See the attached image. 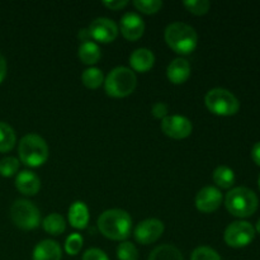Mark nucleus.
<instances>
[{
    "mask_svg": "<svg viewBox=\"0 0 260 260\" xmlns=\"http://www.w3.org/2000/svg\"><path fill=\"white\" fill-rule=\"evenodd\" d=\"M119 29L123 37L128 41H136L144 35L145 22L137 13L127 12L119 22Z\"/></svg>",
    "mask_w": 260,
    "mask_h": 260,
    "instance_id": "13",
    "label": "nucleus"
},
{
    "mask_svg": "<svg viewBox=\"0 0 260 260\" xmlns=\"http://www.w3.org/2000/svg\"><path fill=\"white\" fill-rule=\"evenodd\" d=\"M190 260H221V256L210 246H200L194 249Z\"/></svg>",
    "mask_w": 260,
    "mask_h": 260,
    "instance_id": "30",
    "label": "nucleus"
},
{
    "mask_svg": "<svg viewBox=\"0 0 260 260\" xmlns=\"http://www.w3.org/2000/svg\"><path fill=\"white\" fill-rule=\"evenodd\" d=\"M83 236L80 234H71L68 236L65 243V251L69 255H76L83 248Z\"/></svg>",
    "mask_w": 260,
    "mask_h": 260,
    "instance_id": "28",
    "label": "nucleus"
},
{
    "mask_svg": "<svg viewBox=\"0 0 260 260\" xmlns=\"http://www.w3.org/2000/svg\"><path fill=\"white\" fill-rule=\"evenodd\" d=\"M207 108L217 116H234L240 109V102L231 93L223 88H213L208 90L205 96Z\"/></svg>",
    "mask_w": 260,
    "mask_h": 260,
    "instance_id": "6",
    "label": "nucleus"
},
{
    "mask_svg": "<svg viewBox=\"0 0 260 260\" xmlns=\"http://www.w3.org/2000/svg\"><path fill=\"white\" fill-rule=\"evenodd\" d=\"M117 258L119 260H137L139 259V250L132 243L123 241L117 248Z\"/></svg>",
    "mask_w": 260,
    "mask_h": 260,
    "instance_id": "25",
    "label": "nucleus"
},
{
    "mask_svg": "<svg viewBox=\"0 0 260 260\" xmlns=\"http://www.w3.org/2000/svg\"><path fill=\"white\" fill-rule=\"evenodd\" d=\"M151 113L155 118L164 119L168 116V106L165 103H162V102H159V103L154 104V107L151 109Z\"/></svg>",
    "mask_w": 260,
    "mask_h": 260,
    "instance_id": "32",
    "label": "nucleus"
},
{
    "mask_svg": "<svg viewBox=\"0 0 260 260\" xmlns=\"http://www.w3.org/2000/svg\"><path fill=\"white\" fill-rule=\"evenodd\" d=\"M7 70H8V66H7V61H5L4 56L0 53V83L4 80L5 75H7Z\"/></svg>",
    "mask_w": 260,
    "mask_h": 260,
    "instance_id": "35",
    "label": "nucleus"
},
{
    "mask_svg": "<svg viewBox=\"0 0 260 260\" xmlns=\"http://www.w3.org/2000/svg\"><path fill=\"white\" fill-rule=\"evenodd\" d=\"M255 238V229L246 221H235L230 223L223 234L226 244L231 248L248 246Z\"/></svg>",
    "mask_w": 260,
    "mask_h": 260,
    "instance_id": "8",
    "label": "nucleus"
},
{
    "mask_svg": "<svg viewBox=\"0 0 260 260\" xmlns=\"http://www.w3.org/2000/svg\"><path fill=\"white\" fill-rule=\"evenodd\" d=\"M221 203H222V194L220 189L211 185L202 188L196 197V206L198 211L205 213L215 212L220 207Z\"/></svg>",
    "mask_w": 260,
    "mask_h": 260,
    "instance_id": "12",
    "label": "nucleus"
},
{
    "mask_svg": "<svg viewBox=\"0 0 260 260\" xmlns=\"http://www.w3.org/2000/svg\"><path fill=\"white\" fill-rule=\"evenodd\" d=\"M184 7L196 15H203L210 10L211 3L208 0H185Z\"/></svg>",
    "mask_w": 260,
    "mask_h": 260,
    "instance_id": "29",
    "label": "nucleus"
},
{
    "mask_svg": "<svg viewBox=\"0 0 260 260\" xmlns=\"http://www.w3.org/2000/svg\"><path fill=\"white\" fill-rule=\"evenodd\" d=\"M78 55L84 63H86V65H94L102 57L101 47L95 42H93V41L81 42V45L79 46Z\"/></svg>",
    "mask_w": 260,
    "mask_h": 260,
    "instance_id": "19",
    "label": "nucleus"
},
{
    "mask_svg": "<svg viewBox=\"0 0 260 260\" xmlns=\"http://www.w3.org/2000/svg\"><path fill=\"white\" fill-rule=\"evenodd\" d=\"M89 33L93 40L99 41V42L108 43L112 42L118 36V25L116 22L109 18L101 17L94 19L89 25Z\"/></svg>",
    "mask_w": 260,
    "mask_h": 260,
    "instance_id": "10",
    "label": "nucleus"
},
{
    "mask_svg": "<svg viewBox=\"0 0 260 260\" xmlns=\"http://www.w3.org/2000/svg\"><path fill=\"white\" fill-rule=\"evenodd\" d=\"M83 260H109L107 254L98 248H91L84 253Z\"/></svg>",
    "mask_w": 260,
    "mask_h": 260,
    "instance_id": "31",
    "label": "nucleus"
},
{
    "mask_svg": "<svg viewBox=\"0 0 260 260\" xmlns=\"http://www.w3.org/2000/svg\"><path fill=\"white\" fill-rule=\"evenodd\" d=\"M147 260H184L182 253L173 245H160L155 248Z\"/></svg>",
    "mask_w": 260,
    "mask_h": 260,
    "instance_id": "22",
    "label": "nucleus"
},
{
    "mask_svg": "<svg viewBox=\"0 0 260 260\" xmlns=\"http://www.w3.org/2000/svg\"><path fill=\"white\" fill-rule=\"evenodd\" d=\"M129 63L134 70L139 73H146L154 66L155 55L149 48H137L129 56Z\"/></svg>",
    "mask_w": 260,
    "mask_h": 260,
    "instance_id": "16",
    "label": "nucleus"
},
{
    "mask_svg": "<svg viewBox=\"0 0 260 260\" xmlns=\"http://www.w3.org/2000/svg\"><path fill=\"white\" fill-rule=\"evenodd\" d=\"M84 85L89 89H96L102 85L104 81L103 71L98 68H88L83 71L81 75Z\"/></svg>",
    "mask_w": 260,
    "mask_h": 260,
    "instance_id": "24",
    "label": "nucleus"
},
{
    "mask_svg": "<svg viewBox=\"0 0 260 260\" xmlns=\"http://www.w3.org/2000/svg\"><path fill=\"white\" fill-rule=\"evenodd\" d=\"M127 4H128V2H127V0H109V2L104 0L103 2L104 7L109 8V9H112V10L123 9Z\"/></svg>",
    "mask_w": 260,
    "mask_h": 260,
    "instance_id": "33",
    "label": "nucleus"
},
{
    "mask_svg": "<svg viewBox=\"0 0 260 260\" xmlns=\"http://www.w3.org/2000/svg\"><path fill=\"white\" fill-rule=\"evenodd\" d=\"M15 132L12 127L5 122H0V152H7L14 147Z\"/></svg>",
    "mask_w": 260,
    "mask_h": 260,
    "instance_id": "23",
    "label": "nucleus"
},
{
    "mask_svg": "<svg viewBox=\"0 0 260 260\" xmlns=\"http://www.w3.org/2000/svg\"><path fill=\"white\" fill-rule=\"evenodd\" d=\"M10 217L22 230H33L41 222L40 210L28 200H17L10 207Z\"/></svg>",
    "mask_w": 260,
    "mask_h": 260,
    "instance_id": "7",
    "label": "nucleus"
},
{
    "mask_svg": "<svg viewBox=\"0 0 260 260\" xmlns=\"http://www.w3.org/2000/svg\"><path fill=\"white\" fill-rule=\"evenodd\" d=\"M99 231L111 240H126L131 234L132 218L119 208L107 210L98 218Z\"/></svg>",
    "mask_w": 260,
    "mask_h": 260,
    "instance_id": "1",
    "label": "nucleus"
},
{
    "mask_svg": "<svg viewBox=\"0 0 260 260\" xmlns=\"http://www.w3.org/2000/svg\"><path fill=\"white\" fill-rule=\"evenodd\" d=\"M213 182L217 184V187L222 188V189H229L235 183V173L231 168L221 165V167L216 168L213 172Z\"/></svg>",
    "mask_w": 260,
    "mask_h": 260,
    "instance_id": "20",
    "label": "nucleus"
},
{
    "mask_svg": "<svg viewBox=\"0 0 260 260\" xmlns=\"http://www.w3.org/2000/svg\"><path fill=\"white\" fill-rule=\"evenodd\" d=\"M251 157H253L254 162L260 167V141L256 142L253 146V150H251Z\"/></svg>",
    "mask_w": 260,
    "mask_h": 260,
    "instance_id": "34",
    "label": "nucleus"
},
{
    "mask_svg": "<svg viewBox=\"0 0 260 260\" xmlns=\"http://www.w3.org/2000/svg\"><path fill=\"white\" fill-rule=\"evenodd\" d=\"M137 85L136 74L126 66L114 68L104 80L106 93L113 98H124L134 93Z\"/></svg>",
    "mask_w": 260,
    "mask_h": 260,
    "instance_id": "3",
    "label": "nucleus"
},
{
    "mask_svg": "<svg viewBox=\"0 0 260 260\" xmlns=\"http://www.w3.org/2000/svg\"><path fill=\"white\" fill-rule=\"evenodd\" d=\"M42 226L43 229H45L46 233L51 234V235L53 236H57V235H61V234L65 231L66 221L62 216L53 212L51 213V215H48L47 217H45V220H43L42 222Z\"/></svg>",
    "mask_w": 260,
    "mask_h": 260,
    "instance_id": "21",
    "label": "nucleus"
},
{
    "mask_svg": "<svg viewBox=\"0 0 260 260\" xmlns=\"http://www.w3.org/2000/svg\"><path fill=\"white\" fill-rule=\"evenodd\" d=\"M161 129L167 136L175 140H182L192 134V122L189 118L179 114L167 116L161 122Z\"/></svg>",
    "mask_w": 260,
    "mask_h": 260,
    "instance_id": "9",
    "label": "nucleus"
},
{
    "mask_svg": "<svg viewBox=\"0 0 260 260\" xmlns=\"http://www.w3.org/2000/svg\"><path fill=\"white\" fill-rule=\"evenodd\" d=\"M256 231L260 234V220L258 221V223H256Z\"/></svg>",
    "mask_w": 260,
    "mask_h": 260,
    "instance_id": "37",
    "label": "nucleus"
},
{
    "mask_svg": "<svg viewBox=\"0 0 260 260\" xmlns=\"http://www.w3.org/2000/svg\"><path fill=\"white\" fill-rule=\"evenodd\" d=\"M225 205L231 215L244 218L255 213L259 201L251 189L246 187H236L228 193Z\"/></svg>",
    "mask_w": 260,
    "mask_h": 260,
    "instance_id": "4",
    "label": "nucleus"
},
{
    "mask_svg": "<svg viewBox=\"0 0 260 260\" xmlns=\"http://www.w3.org/2000/svg\"><path fill=\"white\" fill-rule=\"evenodd\" d=\"M79 38H80L81 42H86V41H90V33H89V29L88 28H85V29H80L79 30Z\"/></svg>",
    "mask_w": 260,
    "mask_h": 260,
    "instance_id": "36",
    "label": "nucleus"
},
{
    "mask_svg": "<svg viewBox=\"0 0 260 260\" xmlns=\"http://www.w3.org/2000/svg\"><path fill=\"white\" fill-rule=\"evenodd\" d=\"M15 187L23 194L35 196L41 189V180L38 175L30 170H23L15 178Z\"/></svg>",
    "mask_w": 260,
    "mask_h": 260,
    "instance_id": "14",
    "label": "nucleus"
},
{
    "mask_svg": "<svg viewBox=\"0 0 260 260\" xmlns=\"http://www.w3.org/2000/svg\"><path fill=\"white\" fill-rule=\"evenodd\" d=\"M167 76L174 84L185 83L190 76V63L188 62V60L183 57L174 58L168 65Z\"/></svg>",
    "mask_w": 260,
    "mask_h": 260,
    "instance_id": "15",
    "label": "nucleus"
},
{
    "mask_svg": "<svg viewBox=\"0 0 260 260\" xmlns=\"http://www.w3.org/2000/svg\"><path fill=\"white\" fill-rule=\"evenodd\" d=\"M134 5L142 13L154 14L157 13L162 7L161 0H135Z\"/></svg>",
    "mask_w": 260,
    "mask_h": 260,
    "instance_id": "27",
    "label": "nucleus"
},
{
    "mask_svg": "<svg viewBox=\"0 0 260 260\" xmlns=\"http://www.w3.org/2000/svg\"><path fill=\"white\" fill-rule=\"evenodd\" d=\"M164 233V223L157 218H147L141 221L135 229V238L142 245L155 243Z\"/></svg>",
    "mask_w": 260,
    "mask_h": 260,
    "instance_id": "11",
    "label": "nucleus"
},
{
    "mask_svg": "<svg viewBox=\"0 0 260 260\" xmlns=\"http://www.w3.org/2000/svg\"><path fill=\"white\" fill-rule=\"evenodd\" d=\"M20 161L28 167L37 168L48 159V146L45 140L35 134L25 135L18 146Z\"/></svg>",
    "mask_w": 260,
    "mask_h": 260,
    "instance_id": "5",
    "label": "nucleus"
},
{
    "mask_svg": "<svg viewBox=\"0 0 260 260\" xmlns=\"http://www.w3.org/2000/svg\"><path fill=\"white\" fill-rule=\"evenodd\" d=\"M69 222L71 226L83 230L89 223V208L81 201H76L69 208Z\"/></svg>",
    "mask_w": 260,
    "mask_h": 260,
    "instance_id": "18",
    "label": "nucleus"
},
{
    "mask_svg": "<svg viewBox=\"0 0 260 260\" xmlns=\"http://www.w3.org/2000/svg\"><path fill=\"white\" fill-rule=\"evenodd\" d=\"M19 169V160L17 157L8 156L0 160V175L13 177Z\"/></svg>",
    "mask_w": 260,
    "mask_h": 260,
    "instance_id": "26",
    "label": "nucleus"
},
{
    "mask_svg": "<svg viewBox=\"0 0 260 260\" xmlns=\"http://www.w3.org/2000/svg\"><path fill=\"white\" fill-rule=\"evenodd\" d=\"M61 246L53 240H43L33 250V260H61Z\"/></svg>",
    "mask_w": 260,
    "mask_h": 260,
    "instance_id": "17",
    "label": "nucleus"
},
{
    "mask_svg": "<svg viewBox=\"0 0 260 260\" xmlns=\"http://www.w3.org/2000/svg\"><path fill=\"white\" fill-rule=\"evenodd\" d=\"M164 36L169 47L180 55L192 53L198 45L197 32L192 25L187 24V23H170L165 28Z\"/></svg>",
    "mask_w": 260,
    "mask_h": 260,
    "instance_id": "2",
    "label": "nucleus"
},
{
    "mask_svg": "<svg viewBox=\"0 0 260 260\" xmlns=\"http://www.w3.org/2000/svg\"><path fill=\"white\" fill-rule=\"evenodd\" d=\"M259 188H260V177H259Z\"/></svg>",
    "mask_w": 260,
    "mask_h": 260,
    "instance_id": "38",
    "label": "nucleus"
}]
</instances>
